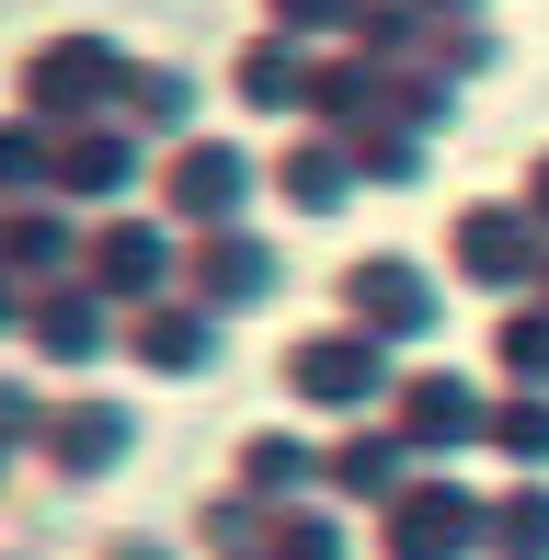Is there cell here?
Wrapping results in <instances>:
<instances>
[{
    "instance_id": "30bf717a",
    "label": "cell",
    "mask_w": 549,
    "mask_h": 560,
    "mask_svg": "<svg viewBox=\"0 0 549 560\" xmlns=\"http://www.w3.org/2000/svg\"><path fill=\"white\" fill-rule=\"evenodd\" d=\"M127 354L149 377H207L218 366V310H207V298H184V310L149 298V310H127Z\"/></svg>"
},
{
    "instance_id": "7a4b0ae2",
    "label": "cell",
    "mask_w": 549,
    "mask_h": 560,
    "mask_svg": "<svg viewBox=\"0 0 549 560\" xmlns=\"http://www.w3.org/2000/svg\"><path fill=\"white\" fill-rule=\"evenodd\" d=\"M127 92V46L115 35H46L35 58H23V115H46V126H81L92 104H115Z\"/></svg>"
},
{
    "instance_id": "8992f818",
    "label": "cell",
    "mask_w": 549,
    "mask_h": 560,
    "mask_svg": "<svg viewBox=\"0 0 549 560\" xmlns=\"http://www.w3.org/2000/svg\"><path fill=\"white\" fill-rule=\"evenodd\" d=\"M184 275V252H172V229H149V218H115V229H92V287L115 298V310H149V298Z\"/></svg>"
},
{
    "instance_id": "cb8c5ba5",
    "label": "cell",
    "mask_w": 549,
    "mask_h": 560,
    "mask_svg": "<svg viewBox=\"0 0 549 560\" xmlns=\"http://www.w3.org/2000/svg\"><path fill=\"white\" fill-rule=\"evenodd\" d=\"M492 343H504L515 377H549V310H504V332H492Z\"/></svg>"
},
{
    "instance_id": "ffe728a7",
    "label": "cell",
    "mask_w": 549,
    "mask_h": 560,
    "mask_svg": "<svg viewBox=\"0 0 549 560\" xmlns=\"http://www.w3.org/2000/svg\"><path fill=\"white\" fill-rule=\"evenodd\" d=\"M366 104H378V81H366V58H320V69H309V115H343V126H355Z\"/></svg>"
},
{
    "instance_id": "5b68a950",
    "label": "cell",
    "mask_w": 549,
    "mask_h": 560,
    "mask_svg": "<svg viewBox=\"0 0 549 560\" xmlns=\"http://www.w3.org/2000/svg\"><path fill=\"white\" fill-rule=\"evenodd\" d=\"M23 354H35V366H92V354H115V298L104 287H46L35 310H23Z\"/></svg>"
},
{
    "instance_id": "6da1fadb",
    "label": "cell",
    "mask_w": 549,
    "mask_h": 560,
    "mask_svg": "<svg viewBox=\"0 0 549 560\" xmlns=\"http://www.w3.org/2000/svg\"><path fill=\"white\" fill-rule=\"evenodd\" d=\"M446 252H458L469 287H538V275H549V229H538L527 195H481V207H458Z\"/></svg>"
},
{
    "instance_id": "4fadbf2b",
    "label": "cell",
    "mask_w": 549,
    "mask_h": 560,
    "mask_svg": "<svg viewBox=\"0 0 549 560\" xmlns=\"http://www.w3.org/2000/svg\"><path fill=\"white\" fill-rule=\"evenodd\" d=\"M481 515H492V503L446 492V480H435V492H401V503H389V549H401V560H458V549H481Z\"/></svg>"
},
{
    "instance_id": "9c48e42d",
    "label": "cell",
    "mask_w": 549,
    "mask_h": 560,
    "mask_svg": "<svg viewBox=\"0 0 549 560\" xmlns=\"http://www.w3.org/2000/svg\"><path fill=\"white\" fill-rule=\"evenodd\" d=\"M241 195H253V161H241V149H218V138L172 149V172H161V207L184 218V229H230Z\"/></svg>"
},
{
    "instance_id": "e0dca14e",
    "label": "cell",
    "mask_w": 549,
    "mask_h": 560,
    "mask_svg": "<svg viewBox=\"0 0 549 560\" xmlns=\"http://www.w3.org/2000/svg\"><path fill=\"white\" fill-rule=\"evenodd\" d=\"M481 549L492 560H549V492H504L481 515Z\"/></svg>"
},
{
    "instance_id": "f1b7e54d",
    "label": "cell",
    "mask_w": 549,
    "mask_h": 560,
    "mask_svg": "<svg viewBox=\"0 0 549 560\" xmlns=\"http://www.w3.org/2000/svg\"><path fill=\"white\" fill-rule=\"evenodd\" d=\"M527 207H538V229H549V161H538V172H527Z\"/></svg>"
},
{
    "instance_id": "52a82bcc",
    "label": "cell",
    "mask_w": 549,
    "mask_h": 560,
    "mask_svg": "<svg viewBox=\"0 0 549 560\" xmlns=\"http://www.w3.org/2000/svg\"><path fill=\"white\" fill-rule=\"evenodd\" d=\"M46 469L58 480H104V469H127V446H138V412L127 400H69V412H46Z\"/></svg>"
},
{
    "instance_id": "9a60e30c",
    "label": "cell",
    "mask_w": 549,
    "mask_h": 560,
    "mask_svg": "<svg viewBox=\"0 0 549 560\" xmlns=\"http://www.w3.org/2000/svg\"><path fill=\"white\" fill-rule=\"evenodd\" d=\"M69 252H92L81 229H69V195H58V207H23V218H0V264H12L23 287H46V275H69Z\"/></svg>"
},
{
    "instance_id": "83f0119b",
    "label": "cell",
    "mask_w": 549,
    "mask_h": 560,
    "mask_svg": "<svg viewBox=\"0 0 549 560\" xmlns=\"http://www.w3.org/2000/svg\"><path fill=\"white\" fill-rule=\"evenodd\" d=\"M0 435H46V412H35V389H23V377H0Z\"/></svg>"
},
{
    "instance_id": "4316f807",
    "label": "cell",
    "mask_w": 549,
    "mask_h": 560,
    "mask_svg": "<svg viewBox=\"0 0 549 560\" xmlns=\"http://www.w3.org/2000/svg\"><path fill=\"white\" fill-rule=\"evenodd\" d=\"M435 69H458V81H469V69H492V35H481V23H458V35H435Z\"/></svg>"
},
{
    "instance_id": "8fae6325",
    "label": "cell",
    "mask_w": 549,
    "mask_h": 560,
    "mask_svg": "<svg viewBox=\"0 0 549 560\" xmlns=\"http://www.w3.org/2000/svg\"><path fill=\"white\" fill-rule=\"evenodd\" d=\"M343 310H355L378 343H401V332H423V320H435V287H423L401 252H366V264H343Z\"/></svg>"
},
{
    "instance_id": "3957f363",
    "label": "cell",
    "mask_w": 549,
    "mask_h": 560,
    "mask_svg": "<svg viewBox=\"0 0 549 560\" xmlns=\"http://www.w3.org/2000/svg\"><path fill=\"white\" fill-rule=\"evenodd\" d=\"M287 389L309 400V412H355V400L389 389V354H378L366 320H343V332H297L287 343Z\"/></svg>"
},
{
    "instance_id": "d6986e66",
    "label": "cell",
    "mask_w": 549,
    "mask_h": 560,
    "mask_svg": "<svg viewBox=\"0 0 549 560\" xmlns=\"http://www.w3.org/2000/svg\"><path fill=\"white\" fill-rule=\"evenodd\" d=\"M127 115L172 138V126H195V81H184V69H127Z\"/></svg>"
},
{
    "instance_id": "4dcf8cb0",
    "label": "cell",
    "mask_w": 549,
    "mask_h": 560,
    "mask_svg": "<svg viewBox=\"0 0 549 560\" xmlns=\"http://www.w3.org/2000/svg\"><path fill=\"white\" fill-rule=\"evenodd\" d=\"M423 12H481V0H423Z\"/></svg>"
},
{
    "instance_id": "484cf974",
    "label": "cell",
    "mask_w": 549,
    "mask_h": 560,
    "mask_svg": "<svg viewBox=\"0 0 549 560\" xmlns=\"http://www.w3.org/2000/svg\"><path fill=\"white\" fill-rule=\"evenodd\" d=\"M366 0H274V35H343Z\"/></svg>"
},
{
    "instance_id": "5bb4252c",
    "label": "cell",
    "mask_w": 549,
    "mask_h": 560,
    "mask_svg": "<svg viewBox=\"0 0 549 560\" xmlns=\"http://www.w3.org/2000/svg\"><path fill=\"white\" fill-rule=\"evenodd\" d=\"M274 195H287L297 218H343V195H355V149H332V138L274 149Z\"/></svg>"
},
{
    "instance_id": "d4e9b609",
    "label": "cell",
    "mask_w": 549,
    "mask_h": 560,
    "mask_svg": "<svg viewBox=\"0 0 549 560\" xmlns=\"http://www.w3.org/2000/svg\"><path fill=\"white\" fill-rule=\"evenodd\" d=\"M287 480H309V457H297L287 435H264V446H241V492H287Z\"/></svg>"
},
{
    "instance_id": "277c9868",
    "label": "cell",
    "mask_w": 549,
    "mask_h": 560,
    "mask_svg": "<svg viewBox=\"0 0 549 560\" xmlns=\"http://www.w3.org/2000/svg\"><path fill=\"white\" fill-rule=\"evenodd\" d=\"M138 138H127V126H58V161H46V195H69V207H115V195H127L138 184Z\"/></svg>"
},
{
    "instance_id": "7c38bea8",
    "label": "cell",
    "mask_w": 549,
    "mask_h": 560,
    "mask_svg": "<svg viewBox=\"0 0 549 560\" xmlns=\"http://www.w3.org/2000/svg\"><path fill=\"white\" fill-rule=\"evenodd\" d=\"M184 287L207 298L218 320H230V310H264V298H274V252L253 241V229H207V241H195V264H184Z\"/></svg>"
},
{
    "instance_id": "7402d4cb",
    "label": "cell",
    "mask_w": 549,
    "mask_h": 560,
    "mask_svg": "<svg viewBox=\"0 0 549 560\" xmlns=\"http://www.w3.org/2000/svg\"><path fill=\"white\" fill-rule=\"evenodd\" d=\"M320 480H332V492H389L401 457H389V446H332V457H320Z\"/></svg>"
},
{
    "instance_id": "f546056e",
    "label": "cell",
    "mask_w": 549,
    "mask_h": 560,
    "mask_svg": "<svg viewBox=\"0 0 549 560\" xmlns=\"http://www.w3.org/2000/svg\"><path fill=\"white\" fill-rule=\"evenodd\" d=\"M115 560H172V549H138V538H127V549H115Z\"/></svg>"
},
{
    "instance_id": "2e32d148",
    "label": "cell",
    "mask_w": 549,
    "mask_h": 560,
    "mask_svg": "<svg viewBox=\"0 0 549 560\" xmlns=\"http://www.w3.org/2000/svg\"><path fill=\"white\" fill-rule=\"evenodd\" d=\"M230 92H241L253 115H287V104H309V69H297V35H253V46L230 58Z\"/></svg>"
},
{
    "instance_id": "ba28073f",
    "label": "cell",
    "mask_w": 549,
    "mask_h": 560,
    "mask_svg": "<svg viewBox=\"0 0 549 560\" xmlns=\"http://www.w3.org/2000/svg\"><path fill=\"white\" fill-rule=\"evenodd\" d=\"M389 400H401V446H469V435H492V400L469 389V377H446V366H423V377H389Z\"/></svg>"
},
{
    "instance_id": "44dd1931",
    "label": "cell",
    "mask_w": 549,
    "mask_h": 560,
    "mask_svg": "<svg viewBox=\"0 0 549 560\" xmlns=\"http://www.w3.org/2000/svg\"><path fill=\"white\" fill-rule=\"evenodd\" d=\"M492 446L538 469V457H549V400H492Z\"/></svg>"
},
{
    "instance_id": "603a6c76",
    "label": "cell",
    "mask_w": 549,
    "mask_h": 560,
    "mask_svg": "<svg viewBox=\"0 0 549 560\" xmlns=\"http://www.w3.org/2000/svg\"><path fill=\"white\" fill-rule=\"evenodd\" d=\"M355 172H366V184H412V172H423V138H412V126H378V138L355 149Z\"/></svg>"
},
{
    "instance_id": "ac0fdd59",
    "label": "cell",
    "mask_w": 549,
    "mask_h": 560,
    "mask_svg": "<svg viewBox=\"0 0 549 560\" xmlns=\"http://www.w3.org/2000/svg\"><path fill=\"white\" fill-rule=\"evenodd\" d=\"M46 161H58V138H46V115H0V195H35Z\"/></svg>"
}]
</instances>
